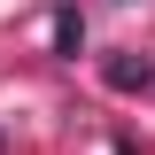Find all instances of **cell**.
Here are the masks:
<instances>
[{
  "instance_id": "cell-1",
  "label": "cell",
  "mask_w": 155,
  "mask_h": 155,
  "mask_svg": "<svg viewBox=\"0 0 155 155\" xmlns=\"http://www.w3.org/2000/svg\"><path fill=\"white\" fill-rule=\"evenodd\" d=\"M101 78H109V93H147V85H155V62L147 54H116Z\"/></svg>"
},
{
  "instance_id": "cell-2",
  "label": "cell",
  "mask_w": 155,
  "mask_h": 155,
  "mask_svg": "<svg viewBox=\"0 0 155 155\" xmlns=\"http://www.w3.org/2000/svg\"><path fill=\"white\" fill-rule=\"evenodd\" d=\"M78 47H85V16H78V8H54V54L78 62Z\"/></svg>"
}]
</instances>
